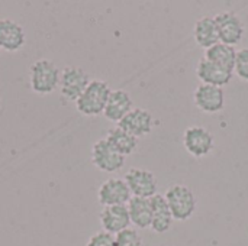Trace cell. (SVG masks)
<instances>
[{"label": "cell", "instance_id": "obj_1", "mask_svg": "<svg viewBox=\"0 0 248 246\" xmlns=\"http://www.w3.org/2000/svg\"><path fill=\"white\" fill-rule=\"evenodd\" d=\"M110 87L103 80H92L83 94L77 99L76 107L84 116H97L103 113L108 99L110 96Z\"/></svg>", "mask_w": 248, "mask_h": 246}, {"label": "cell", "instance_id": "obj_2", "mask_svg": "<svg viewBox=\"0 0 248 246\" xmlns=\"http://www.w3.org/2000/svg\"><path fill=\"white\" fill-rule=\"evenodd\" d=\"M60 70L49 59H38L29 68L31 88L36 94H49L60 84Z\"/></svg>", "mask_w": 248, "mask_h": 246}, {"label": "cell", "instance_id": "obj_3", "mask_svg": "<svg viewBox=\"0 0 248 246\" xmlns=\"http://www.w3.org/2000/svg\"><path fill=\"white\" fill-rule=\"evenodd\" d=\"M164 199L170 207L174 220L185 222L190 219L196 210V197L193 191L183 184H174L167 188Z\"/></svg>", "mask_w": 248, "mask_h": 246}, {"label": "cell", "instance_id": "obj_4", "mask_svg": "<svg viewBox=\"0 0 248 246\" xmlns=\"http://www.w3.org/2000/svg\"><path fill=\"white\" fill-rule=\"evenodd\" d=\"M89 74L78 67H65L60 75V91L65 100L77 101V99L83 94L86 87L90 84Z\"/></svg>", "mask_w": 248, "mask_h": 246}, {"label": "cell", "instance_id": "obj_5", "mask_svg": "<svg viewBox=\"0 0 248 246\" xmlns=\"http://www.w3.org/2000/svg\"><path fill=\"white\" fill-rule=\"evenodd\" d=\"M132 197L151 199L157 194L158 184L155 175L144 168H131L124 177Z\"/></svg>", "mask_w": 248, "mask_h": 246}, {"label": "cell", "instance_id": "obj_6", "mask_svg": "<svg viewBox=\"0 0 248 246\" xmlns=\"http://www.w3.org/2000/svg\"><path fill=\"white\" fill-rule=\"evenodd\" d=\"M185 149L195 158H203L214 149V135L203 126H190L183 133Z\"/></svg>", "mask_w": 248, "mask_h": 246}, {"label": "cell", "instance_id": "obj_7", "mask_svg": "<svg viewBox=\"0 0 248 246\" xmlns=\"http://www.w3.org/2000/svg\"><path fill=\"white\" fill-rule=\"evenodd\" d=\"M92 162L103 173H116L125 164V157L116 152L106 139H99L92 146Z\"/></svg>", "mask_w": 248, "mask_h": 246}, {"label": "cell", "instance_id": "obj_8", "mask_svg": "<svg viewBox=\"0 0 248 246\" xmlns=\"http://www.w3.org/2000/svg\"><path fill=\"white\" fill-rule=\"evenodd\" d=\"M215 22L218 26L219 41L222 43L235 46L241 42L246 28L240 16L234 12H221L215 16Z\"/></svg>", "mask_w": 248, "mask_h": 246}, {"label": "cell", "instance_id": "obj_9", "mask_svg": "<svg viewBox=\"0 0 248 246\" xmlns=\"http://www.w3.org/2000/svg\"><path fill=\"white\" fill-rule=\"evenodd\" d=\"M132 194L124 178H109L97 190V200L103 207L128 204Z\"/></svg>", "mask_w": 248, "mask_h": 246}, {"label": "cell", "instance_id": "obj_10", "mask_svg": "<svg viewBox=\"0 0 248 246\" xmlns=\"http://www.w3.org/2000/svg\"><path fill=\"white\" fill-rule=\"evenodd\" d=\"M193 101L203 113H218L225 107V91L222 87L199 84L195 90Z\"/></svg>", "mask_w": 248, "mask_h": 246}, {"label": "cell", "instance_id": "obj_11", "mask_svg": "<svg viewBox=\"0 0 248 246\" xmlns=\"http://www.w3.org/2000/svg\"><path fill=\"white\" fill-rule=\"evenodd\" d=\"M118 126L125 132L131 133L132 136L141 138V136H147L153 130L154 119L148 110L135 107L118 123Z\"/></svg>", "mask_w": 248, "mask_h": 246}, {"label": "cell", "instance_id": "obj_12", "mask_svg": "<svg viewBox=\"0 0 248 246\" xmlns=\"http://www.w3.org/2000/svg\"><path fill=\"white\" fill-rule=\"evenodd\" d=\"M99 219L103 231L110 235H118L119 232L128 229L131 225V217L126 204L103 207Z\"/></svg>", "mask_w": 248, "mask_h": 246}, {"label": "cell", "instance_id": "obj_13", "mask_svg": "<svg viewBox=\"0 0 248 246\" xmlns=\"http://www.w3.org/2000/svg\"><path fill=\"white\" fill-rule=\"evenodd\" d=\"M132 97L125 90H112L108 99L106 107L103 110V116L110 120L119 123L131 110H132Z\"/></svg>", "mask_w": 248, "mask_h": 246}, {"label": "cell", "instance_id": "obj_14", "mask_svg": "<svg viewBox=\"0 0 248 246\" xmlns=\"http://www.w3.org/2000/svg\"><path fill=\"white\" fill-rule=\"evenodd\" d=\"M23 28L12 19H0V49L7 52L19 51L25 45Z\"/></svg>", "mask_w": 248, "mask_h": 246}, {"label": "cell", "instance_id": "obj_15", "mask_svg": "<svg viewBox=\"0 0 248 246\" xmlns=\"http://www.w3.org/2000/svg\"><path fill=\"white\" fill-rule=\"evenodd\" d=\"M196 75L201 80V84H209V86H217V87H224L227 86L231 80L234 72L209 62L208 59H201L196 67Z\"/></svg>", "mask_w": 248, "mask_h": 246}, {"label": "cell", "instance_id": "obj_16", "mask_svg": "<svg viewBox=\"0 0 248 246\" xmlns=\"http://www.w3.org/2000/svg\"><path fill=\"white\" fill-rule=\"evenodd\" d=\"M193 36H195L196 43L205 49L221 42L215 17L203 16V17L198 19L195 23V28H193Z\"/></svg>", "mask_w": 248, "mask_h": 246}, {"label": "cell", "instance_id": "obj_17", "mask_svg": "<svg viewBox=\"0 0 248 246\" xmlns=\"http://www.w3.org/2000/svg\"><path fill=\"white\" fill-rule=\"evenodd\" d=\"M150 202H151V207H153L151 229L155 233H166L171 228V222H173L170 207H169L164 196L158 194V193L154 197H151Z\"/></svg>", "mask_w": 248, "mask_h": 246}, {"label": "cell", "instance_id": "obj_18", "mask_svg": "<svg viewBox=\"0 0 248 246\" xmlns=\"http://www.w3.org/2000/svg\"><path fill=\"white\" fill-rule=\"evenodd\" d=\"M126 206H128L131 223L135 228H138V229H148V228H151L153 207H151L150 199L132 197Z\"/></svg>", "mask_w": 248, "mask_h": 246}, {"label": "cell", "instance_id": "obj_19", "mask_svg": "<svg viewBox=\"0 0 248 246\" xmlns=\"http://www.w3.org/2000/svg\"><path fill=\"white\" fill-rule=\"evenodd\" d=\"M205 59L234 72L235 59H237V49H235V46L218 42L205 51Z\"/></svg>", "mask_w": 248, "mask_h": 246}, {"label": "cell", "instance_id": "obj_20", "mask_svg": "<svg viewBox=\"0 0 248 246\" xmlns=\"http://www.w3.org/2000/svg\"><path fill=\"white\" fill-rule=\"evenodd\" d=\"M110 146L119 152L122 157H128L131 155L132 152H135L137 146H138V138L132 136L131 133L125 132L124 129H121L119 126L116 128H112L108 130L106 133V138H105Z\"/></svg>", "mask_w": 248, "mask_h": 246}, {"label": "cell", "instance_id": "obj_21", "mask_svg": "<svg viewBox=\"0 0 248 246\" xmlns=\"http://www.w3.org/2000/svg\"><path fill=\"white\" fill-rule=\"evenodd\" d=\"M115 244L116 246H144L140 233L132 228H128L115 235Z\"/></svg>", "mask_w": 248, "mask_h": 246}, {"label": "cell", "instance_id": "obj_22", "mask_svg": "<svg viewBox=\"0 0 248 246\" xmlns=\"http://www.w3.org/2000/svg\"><path fill=\"white\" fill-rule=\"evenodd\" d=\"M234 72L243 81H248V48H243V49L237 51Z\"/></svg>", "mask_w": 248, "mask_h": 246}, {"label": "cell", "instance_id": "obj_23", "mask_svg": "<svg viewBox=\"0 0 248 246\" xmlns=\"http://www.w3.org/2000/svg\"><path fill=\"white\" fill-rule=\"evenodd\" d=\"M86 246H116L115 244V236L102 231V232H97L94 233L89 241Z\"/></svg>", "mask_w": 248, "mask_h": 246}, {"label": "cell", "instance_id": "obj_24", "mask_svg": "<svg viewBox=\"0 0 248 246\" xmlns=\"http://www.w3.org/2000/svg\"><path fill=\"white\" fill-rule=\"evenodd\" d=\"M0 101H1V97H0Z\"/></svg>", "mask_w": 248, "mask_h": 246}, {"label": "cell", "instance_id": "obj_25", "mask_svg": "<svg viewBox=\"0 0 248 246\" xmlns=\"http://www.w3.org/2000/svg\"><path fill=\"white\" fill-rule=\"evenodd\" d=\"M0 51H1V49H0Z\"/></svg>", "mask_w": 248, "mask_h": 246}]
</instances>
